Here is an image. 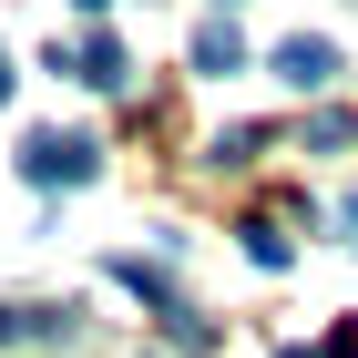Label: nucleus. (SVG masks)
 <instances>
[{
    "label": "nucleus",
    "instance_id": "obj_1",
    "mask_svg": "<svg viewBox=\"0 0 358 358\" xmlns=\"http://www.w3.org/2000/svg\"><path fill=\"white\" fill-rule=\"evenodd\" d=\"M92 164H103V143H92V134H62V123H41V134L21 143V174H31V185H92Z\"/></svg>",
    "mask_w": 358,
    "mask_h": 358
},
{
    "label": "nucleus",
    "instance_id": "obj_2",
    "mask_svg": "<svg viewBox=\"0 0 358 358\" xmlns=\"http://www.w3.org/2000/svg\"><path fill=\"white\" fill-rule=\"evenodd\" d=\"M276 83H297V92H328V83H338V41H317V31L276 41Z\"/></svg>",
    "mask_w": 358,
    "mask_h": 358
},
{
    "label": "nucleus",
    "instance_id": "obj_3",
    "mask_svg": "<svg viewBox=\"0 0 358 358\" xmlns=\"http://www.w3.org/2000/svg\"><path fill=\"white\" fill-rule=\"evenodd\" d=\"M72 83H92V92H123V83H134V62H123V41H113V31H92L83 52H72Z\"/></svg>",
    "mask_w": 358,
    "mask_h": 358
},
{
    "label": "nucleus",
    "instance_id": "obj_4",
    "mask_svg": "<svg viewBox=\"0 0 358 358\" xmlns=\"http://www.w3.org/2000/svg\"><path fill=\"white\" fill-rule=\"evenodd\" d=\"M194 72H215V83H225V72H246V41H236V21H205V31H194Z\"/></svg>",
    "mask_w": 358,
    "mask_h": 358
},
{
    "label": "nucleus",
    "instance_id": "obj_5",
    "mask_svg": "<svg viewBox=\"0 0 358 358\" xmlns=\"http://www.w3.org/2000/svg\"><path fill=\"white\" fill-rule=\"evenodd\" d=\"M246 256H256V266H287V256H297V246L276 236V215H256V225H246Z\"/></svg>",
    "mask_w": 358,
    "mask_h": 358
},
{
    "label": "nucleus",
    "instance_id": "obj_6",
    "mask_svg": "<svg viewBox=\"0 0 358 358\" xmlns=\"http://www.w3.org/2000/svg\"><path fill=\"white\" fill-rule=\"evenodd\" d=\"M256 154H266V134H256V123H236V134H215V164H256Z\"/></svg>",
    "mask_w": 358,
    "mask_h": 358
},
{
    "label": "nucleus",
    "instance_id": "obj_7",
    "mask_svg": "<svg viewBox=\"0 0 358 358\" xmlns=\"http://www.w3.org/2000/svg\"><path fill=\"white\" fill-rule=\"evenodd\" d=\"M338 246H358V194H348V205H338Z\"/></svg>",
    "mask_w": 358,
    "mask_h": 358
},
{
    "label": "nucleus",
    "instance_id": "obj_8",
    "mask_svg": "<svg viewBox=\"0 0 358 358\" xmlns=\"http://www.w3.org/2000/svg\"><path fill=\"white\" fill-rule=\"evenodd\" d=\"M72 10H83V21H103V10H113V0H72Z\"/></svg>",
    "mask_w": 358,
    "mask_h": 358
},
{
    "label": "nucleus",
    "instance_id": "obj_9",
    "mask_svg": "<svg viewBox=\"0 0 358 358\" xmlns=\"http://www.w3.org/2000/svg\"><path fill=\"white\" fill-rule=\"evenodd\" d=\"M0 103H10V52H0Z\"/></svg>",
    "mask_w": 358,
    "mask_h": 358
},
{
    "label": "nucleus",
    "instance_id": "obj_10",
    "mask_svg": "<svg viewBox=\"0 0 358 358\" xmlns=\"http://www.w3.org/2000/svg\"><path fill=\"white\" fill-rule=\"evenodd\" d=\"M276 358H317V348H276Z\"/></svg>",
    "mask_w": 358,
    "mask_h": 358
}]
</instances>
